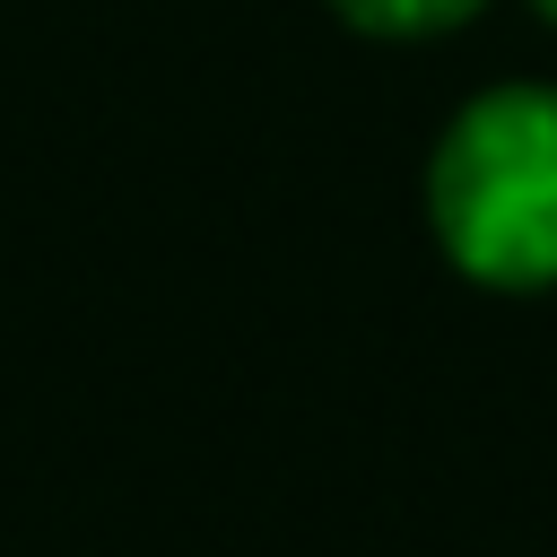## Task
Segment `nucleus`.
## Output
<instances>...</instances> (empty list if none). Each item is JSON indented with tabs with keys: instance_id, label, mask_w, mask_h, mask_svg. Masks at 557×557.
Returning <instances> with one entry per match:
<instances>
[{
	"instance_id": "obj_2",
	"label": "nucleus",
	"mask_w": 557,
	"mask_h": 557,
	"mask_svg": "<svg viewBox=\"0 0 557 557\" xmlns=\"http://www.w3.org/2000/svg\"><path fill=\"white\" fill-rule=\"evenodd\" d=\"M348 26H366V35H444V26H461V17H479L487 0H331Z\"/></svg>"
},
{
	"instance_id": "obj_3",
	"label": "nucleus",
	"mask_w": 557,
	"mask_h": 557,
	"mask_svg": "<svg viewBox=\"0 0 557 557\" xmlns=\"http://www.w3.org/2000/svg\"><path fill=\"white\" fill-rule=\"evenodd\" d=\"M540 17H548V26H557V0H540Z\"/></svg>"
},
{
	"instance_id": "obj_1",
	"label": "nucleus",
	"mask_w": 557,
	"mask_h": 557,
	"mask_svg": "<svg viewBox=\"0 0 557 557\" xmlns=\"http://www.w3.org/2000/svg\"><path fill=\"white\" fill-rule=\"evenodd\" d=\"M426 226L479 287H557V87L470 96L426 157Z\"/></svg>"
}]
</instances>
